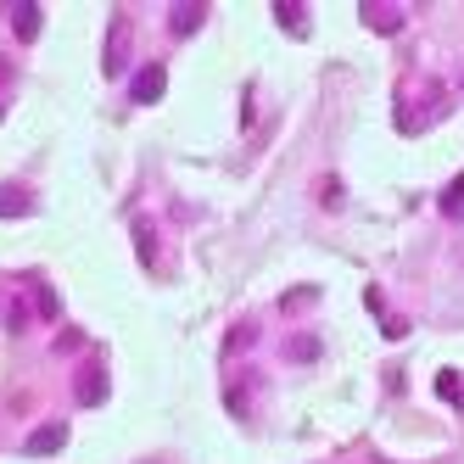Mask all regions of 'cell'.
Returning a JSON list of instances; mask_svg holds the SVG:
<instances>
[{
    "instance_id": "1",
    "label": "cell",
    "mask_w": 464,
    "mask_h": 464,
    "mask_svg": "<svg viewBox=\"0 0 464 464\" xmlns=\"http://www.w3.org/2000/svg\"><path fill=\"white\" fill-rule=\"evenodd\" d=\"M162 90H169V73H162V62H151V68H140L135 84H129V102L151 107V102H162Z\"/></svg>"
},
{
    "instance_id": "2",
    "label": "cell",
    "mask_w": 464,
    "mask_h": 464,
    "mask_svg": "<svg viewBox=\"0 0 464 464\" xmlns=\"http://www.w3.org/2000/svg\"><path fill=\"white\" fill-rule=\"evenodd\" d=\"M73 397H79L84 409L107 403V370H102V363H84V370H79V381H73Z\"/></svg>"
},
{
    "instance_id": "3",
    "label": "cell",
    "mask_w": 464,
    "mask_h": 464,
    "mask_svg": "<svg viewBox=\"0 0 464 464\" xmlns=\"http://www.w3.org/2000/svg\"><path fill=\"white\" fill-rule=\"evenodd\" d=\"M62 442H68V430H62V425H40L34 437L23 442V453H28V459H45V453H56Z\"/></svg>"
},
{
    "instance_id": "4",
    "label": "cell",
    "mask_w": 464,
    "mask_h": 464,
    "mask_svg": "<svg viewBox=\"0 0 464 464\" xmlns=\"http://www.w3.org/2000/svg\"><path fill=\"white\" fill-rule=\"evenodd\" d=\"M23 213H34V196L23 185H0V218H23Z\"/></svg>"
},
{
    "instance_id": "5",
    "label": "cell",
    "mask_w": 464,
    "mask_h": 464,
    "mask_svg": "<svg viewBox=\"0 0 464 464\" xmlns=\"http://www.w3.org/2000/svg\"><path fill=\"white\" fill-rule=\"evenodd\" d=\"M202 23H208V6H190V0H185V6H174V17H169V28H174L179 40H190Z\"/></svg>"
},
{
    "instance_id": "6",
    "label": "cell",
    "mask_w": 464,
    "mask_h": 464,
    "mask_svg": "<svg viewBox=\"0 0 464 464\" xmlns=\"http://www.w3.org/2000/svg\"><path fill=\"white\" fill-rule=\"evenodd\" d=\"M123 51H129V23H123V17H112V45H107V73H123V62H129Z\"/></svg>"
},
{
    "instance_id": "7",
    "label": "cell",
    "mask_w": 464,
    "mask_h": 464,
    "mask_svg": "<svg viewBox=\"0 0 464 464\" xmlns=\"http://www.w3.org/2000/svg\"><path fill=\"white\" fill-rule=\"evenodd\" d=\"M363 23H370L375 34H397V28H403V12L397 6H363Z\"/></svg>"
},
{
    "instance_id": "8",
    "label": "cell",
    "mask_w": 464,
    "mask_h": 464,
    "mask_svg": "<svg viewBox=\"0 0 464 464\" xmlns=\"http://www.w3.org/2000/svg\"><path fill=\"white\" fill-rule=\"evenodd\" d=\"M280 28H291V34H308V6H303V0H280Z\"/></svg>"
},
{
    "instance_id": "9",
    "label": "cell",
    "mask_w": 464,
    "mask_h": 464,
    "mask_svg": "<svg viewBox=\"0 0 464 464\" xmlns=\"http://www.w3.org/2000/svg\"><path fill=\"white\" fill-rule=\"evenodd\" d=\"M17 40L23 45L40 40V6H34V0H23V6H17Z\"/></svg>"
},
{
    "instance_id": "10",
    "label": "cell",
    "mask_w": 464,
    "mask_h": 464,
    "mask_svg": "<svg viewBox=\"0 0 464 464\" xmlns=\"http://www.w3.org/2000/svg\"><path fill=\"white\" fill-rule=\"evenodd\" d=\"M459 208H464V174L442 190V213H459Z\"/></svg>"
},
{
    "instance_id": "11",
    "label": "cell",
    "mask_w": 464,
    "mask_h": 464,
    "mask_svg": "<svg viewBox=\"0 0 464 464\" xmlns=\"http://www.w3.org/2000/svg\"><path fill=\"white\" fill-rule=\"evenodd\" d=\"M135 246H140V257H146V263L157 257V236H151V224H135Z\"/></svg>"
},
{
    "instance_id": "12",
    "label": "cell",
    "mask_w": 464,
    "mask_h": 464,
    "mask_svg": "<svg viewBox=\"0 0 464 464\" xmlns=\"http://www.w3.org/2000/svg\"><path fill=\"white\" fill-rule=\"evenodd\" d=\"M291 358H303V363L319 358V342H314V336H296V342H291Z\"/></svg>"
},
{
    "instance_id": "13",
    "label": "cell",
    "mask_w": 464,
    "mask_h": 464,
    "mask_svg": "<svg viewBox=\"0 0 464 464\" xmlns=\"http://www.w3.org/2000/svg\"><path fill=\"white\" fill-rule=\"evenodd\" d=\"M6 330H28V308H23V303L6 308Z\"/></svg>"
},
{
    "instance_id": "14",
    "label": "cell",
    "mask_w": 464,
    "mask_h": 464,
    "mask_svg": "<svg viewBox=\"0 0 464 464\" xmlns=\"http://www.w3.org/2000/svg\"><path fill=\"white\" fill-rule=\"evenodd\" d=\"M40 314H45V319L56 314V291H51V285H40Z\"/></svg>"
},
{
    "instance_id": "15",
    "label": "cell",
    "mask_w": 464,
    "mask_h": 464,
    "mask_svg": "<svg viewBox=\"0 0 464 464\" xmlns=\"http://www.w3.org/2000/svg\"><path fill=\"white\" fill-rule=\"evenodd\" d=\"M0 79H12V62H0Z\"/></svg>"
},
{
    "instance_id": "16",
    "label": "cell",
    "mask_w": 464,
    "mask_h": 464,
    "mask_svg": "<svg viewBox=\"0 0 464 464\" xmlns=\"http://www.w3.org/2000/svg\"><path fill=\"white\" fill-rule=\"evenodd\" d=\"M0 118H6V112H0Z\"/></svg>"
}]
</instances>
